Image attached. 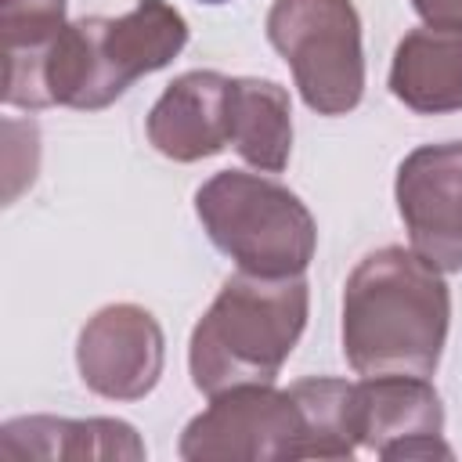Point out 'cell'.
I'll return each mask as SVG.
<instances>
[{
  "label": "cell",
  "instance_id": "obj_1",
  "mask_svg": "<svg viewBox=\"0 0 462 462\" xmlns=\"http://www.w3.org/2000/svg\"><path fill=\"white\" fill-rule=\"evenodd\" d=\"M451 296L440 267L415 249L383 245L346 278L343 354L357 375H433L444 354Z\"/></svg>",
  "mask_w": 462,
  "mask_h": 462
},
{
  "label": "cell",
  "instance_id": "obj_2",
  "mask_svg": "<svg viewBox=\"0 0 462 462\" xmlns=\"http://www.w3.org/2000/svg\"><path fill=\"white\" fill-rule=\"evenodd\" d=\"M307 303L310 296L303 274H231L220 285L209 310L191 328V383L206 397H217L235 386L274 383L296 339L303 336Z\"/></svg>",
  "mask_w": 462,
  "mask_h": 462
},
{
  "label": "cell",
  "instance_id": "obj_3",
  "mask_svg": "<svg viewBox=\"0 0 462 462\" xmlns=\"http://www.w3.org/2000/svg\"><path fill=\"white\" fill-rule=\"evenodd\" d=\"M188 43V22L166 0H137L119 18L69 22L43 61V105L105 108L134 79L170 65Z\"/></svg>",
  "mask_w": 462,
  "mask_h": 462
},
{
  "label": "cell",
  "instance_id": "obj_4",
  "mask_svg": "<svg viewBox=\"0 0 462 462\" xmlns=\"http://www.w3.org/2000/svg\"><path fill=\"white\" fill-rule=\"evenodd\" d=\"M195 213L209 242L249 274H303L318 245L310 209L289 188L256 173H213L195 191Z\"/></svg>",
  "mask_w": 462,
  "mask_h": 462
},
{
  "label": "cell",
  "instance_id": "obj_5",
  "mask_svg": "<svg viewBox=\"0 0 462 462\" xmlns=\"http://www.w3.org/2000/svg\"><path fill=\"white\" fill-rule=\"evenodd\" d=\"M267 40L318 116H343L365 94L361 18L350 0H274Z\"/></svg>",
  "mask_w": 462,
  "mask_h": 462
},
{
  "label": "cell",
  "instance_id": "obj_6",
  "mask_svg": "<svg viewBox=\"0 0 462 462\" xmlns=\"http://www.w3.org/2000/svg\"><path fill=\"white\" fill-rule=\"evenodd\" d=\"M300 408L289 390L253 383L217 393L209 408L184 426L177 451L188 462L300 458Z\"/></svg>",
  "mask_w": 462,
  "mask_h": 462
},
{
  "label": "cell",
  "instance_id": "obj_7",
  "mask_svg": "<svg viewBox=\"0 0 462 462\" xmlns=\"http://www.w3.org/2000/svg\"><path fill=\"white\" fill-rule=\"evenodd\" d=\"M393 195L411 249L440 271H462V141L415 148Z\"/></svg>",
  "mask_w": 462,
  "mask_h": 462
},
{
  "label": "cell",
  "instance_id": "obj_8",
  "mask_svg": "<svg viewBox=\"0 0 462 462\" xmlns=\"http://www.w3.org/2000/svg\"><path fill=\"white\" fill-rule=\"evenodd\" d=\"M76 365L97 397L137 401L162 375V328L137 303H108L83 325Z\"/></svg>",
  "mask_w": 462,
  "mask_h": 462
},
{
  "label": "cell",
  "instance_id": "obj_9",
  "mask_svg": "<svg viewBox=\"0 0 462 462\" xmlns=\"http://www.w3.org/2000/svg\"><path fill=\"white\" fill-rule=\"evenodd\" d=\"M361 448L379 458H451L444 404L426 375H365L357 383Z\"/></svg>",
  "mask_w": 462,
  "mask_h": 462
},
{
  "label": "cell",
  "instance_id": "obj_10",
  "mask_svg": "<svg viewBox=\"0 0 462 462\" xmlns=\"http://www.w3.org/2000/svg\"><path fill=\"white\" fill-rule=\"evenodd\" d=\"M148 141L173 162H199L231 144V79L199 69L177 76L148 112Z\"/></svg>",
  "mask_w": 462,
  "mask_h": 462
},
{
  "label": "cell",
  "instance_id": "obj_11",
  "mask_svg": "<svg viewBox=\"0 0 462 462\" xmlns=\"http://www.w3.org/2000/svg\"><path fill=\"white\" fill-rule=\"evenodd\" d=\"M58 458H144V440L123 419H54L25 415L0 430V462H58Z\"/></svg>",
  "mask_w": 462,
  "mask_h": 462
},
{
  "label": "cell",
  "instance_id": "obj_12",
  "mask_svg": "<svg viewBox=\"0 0 462 462\" xmlns=\"http://www.w3.org/2000/svg\"><path fill=\"white\" fill-rule=\"evenodd\" d=\"M390 90L411 112L440 116L462 108V25L411 29L390 65Z\"/></svg>",
  "mask_w": 462,
  "mask_h": 462
},
{
  "label": "cell",
  "instance_id": "obj_13",
  "mask_svg": "<svg viewBox=\"0 0 462 462\" xmlns=\"http://www.w3.org/2000/svg\"><path fill=\"white\" fill-rule=\"evenodd\" d=\"M65 0H0L4 36V105L47 108L43 105V61L58 32L65 29Z\"/></svg>",
  "mask_w": 462,
  "mask_h": 462
},
{
  "label": "cell",
  "instance_id": "obj_14",
  "mask_svg": "<svg viewBox=\"0 0 462 462\" xmlns=\"http://www.w3.org/2000/svg\"><path fill=\"white\" fill-rule=\"evenodd\" d=\"M231 144L260 173H282L292 155V105L274 79H231Z\"/></svg>",
  "mask_w": 462,
  "mask_h": 462
},
{
  "label": "cell",
  "instance_id": "obj_15",
  "mask_svg": "<svg viewBox=\"0 0 462 462\" xmlns=\"http://www.w3.org/2000/svg\"><path fill=\"white\" fill-rule=\"evenodd\" d=\"M300 408V458H350L361 448L357 433V383L300 379L289 386Z\"/></svg>",
  "mask_w": 462,
  "mask_h": 462
},
{
  "label": "cell",
  "instance_id": "obj_16",
  "mask_svg": "<svg viewBox=\"0 0 462 462\" xmlns=\"http://www.w3.org/2000/svg\"><path fill=\"white\" fill-rule=\"evenodd\" d=\"M25 134V123L18 119H4V202H14L22 188L32 184L36 177V162H40V141H32L25 152L18 148Z\"/></svg>",
  "mask_w": 462,
  "mask_h": 462
},
{
  "label": "cell",
  "instance_id": "obj_17",
  "mask_svg": "<svg viewBox=\"0 0 462 462\" xmlns=\"http://www.w3.org/2000/svg\"><path fill=\"white\" fill-rule=\"evenodd\" d=\"M430 25H462V0H411Z\"/></svg>",
  "mask_w": 462,
  "mask_h": 462
},
{
  "label": "cell",
  "instance_id": "obj_18",
  "mask_svg": "<svg viewBox=\"0 0 462 462\" xmlns=\"http://www.w3.org/2000/svg\"><path fill=\"white\" fill-rule=\"evenodd\" d=\"M202 4H224V0H202Z\"/></svg>",
  "mask_w": 462,
  "mask_h": 462
}]
</instances>
